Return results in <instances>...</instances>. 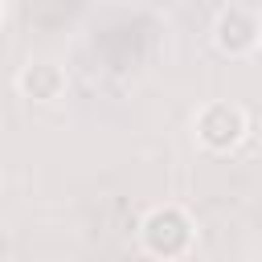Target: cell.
<instances>
[{
    "instance_id": "obj_5",
    "label": "cell",
    "mask_w": 262,
    "mask_h": 262,
    "mask_svg": "<svg viewBox=\"0 0 262 262\" xmlns=\"http://www.w3.org/2000/svg\"><path fill=\"white\" fill-rule=\"evenodd\" d=\"M4 16H8V8H4V4H0V25H4Z\"/></svg>"
},
{
    "instance_id": "obj_4",
    "label": "cell",
    "mask_w": 262,
    "mask_h": 262,
    "mask_svg": "<svg viewBox=\"0 0 262 262\" xmlns=\"http://www.w3.org/2000/svg\"><path fill=\"white\" fill-rule=\"evenodd\" d=\"M12 86H16L20 98L45 106V102H57V98L70 90V74H66V66L53 61V57H29V61L16 70Z\"/></svg>"
},
{
    "instance_id": "obj_2",
    "label": "cell",
    "mask_w": 262,
    "mask_h": 262,
    "mask_svg": "<svg viewBox=\"0 0 262 262\" xmlns=\"http://www.w3.org/2000/svg\"><path fill=\"white\" fill-rule=\"evenodd\" d=\"M192 139L209 156H229L250 139V111L233 98H209L192 115Z\"/></svg>"
},
{
    "instance_id": "obj_3",
    "label": "cell",
    "mask_w": 262,
    "mask_h": 262,
    "mask_svg": "<svg viewBox=\"0 0 262 262\" xmlns=\"http://www.w3.org/2000/svg\"><path fill=\"white\" fill-rule=\"evenodd\" d=\"M209 41L221 57H254L262 45V12L254 4H221L209 25Z\"/></svg>"
},
{
    "instance_id": "obj_1",
    "label": "cell",
    "mask_w": 262,
    "mask_h": 262,
    "mask_svg": "<svg viewBox=\"0 0 262 262\" xmlns=\"http://www.w3.org/2000/svg\"><path fill=\"white\" fill-rule=\"evenodd\" d=\"M139 246L147 258H160V262H184L192 250H196V217L176 205V201H164V205H151L143 217H139Z\"/></svg>"
}]
</instances>
